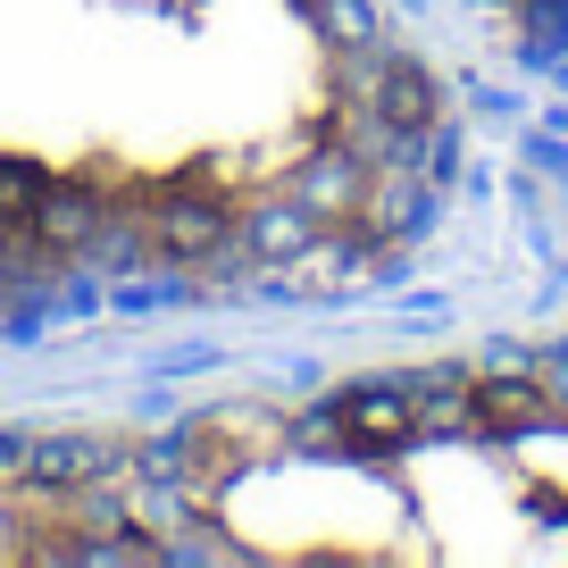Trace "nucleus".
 <instances>
[{
  "label": "nucleus",
  "instance_id": "f257e3e1",
  "mask_svg": "<svg viewBox=\"0 0 568 568\" xmlns=\"http://www.w3.org/2000/svg\"><path fill=\"white\" fill-rule=\"evenodd\" d=\"M335 426L352 444H368V452H393V444H409L426 426V409H418V393H352V402L335 409Z\"/></svg>",
  "mask_w": 568,
  "mask_h": 568
},
{
  "label": "nucleus",
  "instance_id": "f03ea898",
  "mask_svg": "<svg viewBox=\"0 0 568 568\" xmlns=\"http://www.w3.org/2000/svg\"><path fill=\"white\" fill-rule=\"evenodd\" d=\"M544 418H551V393L518 385V376L468 393V426H485V435H518V426H544Z\"/></svg>",
  "mask_w": 568,
  "mask_h": 568
}]
</instances>
